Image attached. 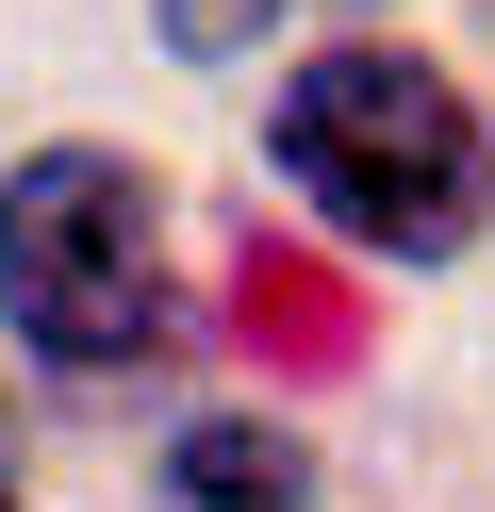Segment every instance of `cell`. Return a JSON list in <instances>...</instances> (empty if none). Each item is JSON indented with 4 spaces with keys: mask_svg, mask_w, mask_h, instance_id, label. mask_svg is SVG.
<instances>
[{
    "mask_svg": "<svg viewBox=\"0 0 495 512\" xmlns=\"http://www.w3.org/2000/svg\"><path fill=\"white\" fill-rule=\"evenodd\" d=\"M281 182L330 215V232L396 248V265H446L462 232H479V116H462L446 67H413V50H330V67L281 83Z\"/></svg>",
    "mask_w": 495,
    "mask_h": 512,
    "instance_id": "6da1fadb",
    "label": "cell"
},
{
    "mask_svg": "<svg viewBox=\"0 0 495 512\" xmlns=\"http://www.w3.org/2000/svg\"><path fill=\"white\" fill-rule=\"evenodd\" d=\"M0 314L50 364H132L165 347V215L116 149H33L0 182Z\"/></svg>",
    "mask_w": 495,
    "mask_h": 512,
    "instance_id": "7a4b0ae2",
    "label": "cell"
},
{
    "mask_svg": "<svg viewBox=\"0 0 495 512\" xmlns=\"http://www.w3.org/2000/svg\"><path fill=\"white\" fill-rule=\"evenodd\" d=\"M297 479L314 463H297V430H264V413H198L182 430V496L198 512H297Z\"/></svg>",
    "mask_w": 495,
    "mask_h": 512,
    "instance_id": "3957f363",
    "label": "cell"
},
{
    "mask_svg": "<svg viewBox=\"0 0 495 512\" xmlns=\"http://www.w3.org/2000/svg\"><path fill=\"white\" fill-rule=\"evenodd\" d=\"M248 331H297V347H347V314L314 298V265H297V248H248Z\"/></svg>",
    "mask_w": 495,
    "mask_h": 512,
    "instance_id": "277c9868",
    "label": "cell"
},
{
    "mask_svg": "<svg viewBox=\"0 0 495 512\" xmlns=\"http://www.w3.org/2000/svg\"><path fill=\"white\" fill-rule=\"evenodd\" d=\"M264 17H281V0H165V34H182V50H248Z\"/></svg>",
    "mask_w": 495,
    "mask_h": 512,
    "instance_id": "5b68a950",
    "label": "cell"
}]
</instances>
